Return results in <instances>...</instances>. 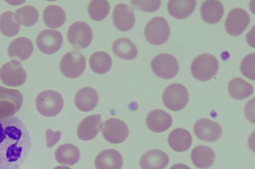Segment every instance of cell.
<instances>
[{"instance_id": "cell-1", "label": "cell", "mask_w": 255, "mask_h": 169, "mask_svg": "<svg viewBox=\"0 0 255 169\" xmlns=\"http://www.w3.org/2000/svg\"><path fill=\"white\" fill-rule=\"evenodd\" d=\"M31 139L17 117L0 119V169H18L28 156Z\"/></svg>"}, {"instance_id": "cell-2", "label": "cell", "mask_w": 255, "mask_h": 169, "mask_svg": "<svg viewBox=\"0 0 255 169\" xmlns=\"http://www.w3.org/2000/svg\"><path fill=\"white\" fill-rule=\"evenodd\" d=\"M35 103L39 113L46 117L56 116L61 112L64 105L61 95L52 90H45L39 93Z\"/></svg>"}, {"instance_id": "cell-3", "label": "cell", "mask_w": 255, "mask_h": 169, "mask_svg": "<svg viewBox=\"0 0 255 169\" xmlns=\"http://www.w3.org/2000/svg\"><path fill=\"white\" fill-rule=\"evenodd\" d=\"M219 63L216 57L210 54H203L192 61L191 71L197 80L205 81L211 79L217 72Z\"/></svg>"}, {"instance_id": "cell-4", "label": "cell", "mask_w": 255, "mask_h": 169, "mask_svg": "<svg viewBox=\"0 0 255 169\" xmlns=\"http://www.w3.org/2000/svg\"><path fill=\"white\" fill-rule=\"evenodd\" d=\"M189 94L186 88L181 84L173 83L168 86L162 94V102L168 109L178 111L187 104Z\"/></svg>"}, {"instance_id": "cell-5", "label": "cell", "mask_w": 255, "mask_h": 169, "mask_svg": "<svg viewBox=\"0 0 255 169\" xmlns=\"http://www.w3.org/2000/svg\"><path fill=\"white\" fill-rule=\"evenodd\" d=\"M170 35V28L166 20L162 17L152 18L146 24L144 36L150 44L160 45L166 42Z\"/></svg>"}, {"instance_id": "cell-6", "label": "cell", "mask_w": 255, "mask_h": 169, "mask_svg": "<svg viewBox=\"0 0 255 169\" xmlns=\"http://www.w3.org/2000/svg\"><path fill=\"white\" fill-rule=\"evenodd\" d=\"M99 129L104 138L113 144L123 142L128 137L129 130L127 125L119 118H111L99 124Z\"/></svg>"}, {"instance_id": "cell-7", "label": "cell", "mask_w": 255, "mask_h": 169, "mask_svg": "<svg viewBox=\"0 0 255 169\" xmlns=\"http://www.w3.org/2000/svg\"><path fill=\"white\" fill-rule=\"evenodd\" d=\"M86 67V59L81 52L73 51L66 53L60 63L61 73L66 77L75 78L80 76Z\"/></svg>"}, {"instance_id": "cell-8", "label": "cell", "mask_w": 255, "mask_h": 169, "mask_svg": "<svg viewBox=\"0 0 255 169\" xmlns=\"http://www.w3.org/2000/svg\"><path fill=\"white\" fill-rule=\"evenodd\" d=\"M153 72L159 77L170 79L178 73L179 64L177 59L171 55L163 53L155 56L151 62Z\"/></svg>"}, {"instance_id": "cell-9", "label": "cell", "mask_w": 255, "mask_h": 169, "mask_svg": "<svg viewBox=\"0 0 255 169\" xmlns=\"http://www.w3.org/2000/svg\"><path fill=\"white\" fill-rule=\"evenodd\" d=\"M67 38L69 42L78 49L89 46L93 39V32L90 26L84 21H76L69 27Z\"/></svg>"}, {"instance_id": "cell-10", "label": "cell", "mask_w": 255, "mask_h": 169, "mask_svg": "<svg viewBox=\"0 0 255 169\" xmlns=\"http://www.w3.org/2000/svg\"><path fill=\"white\" fill-rule=\"evenodd\" d=\"M0 78L5 85L17 87L25 83L26 73L19 61L13 59L1 66L0 69Z\"/></svg>"}, {"instance_id": "cell-11", "label": "cell", "mask_w": 255, "mask_h": 169, "mask_svg": "<svg viewBox=\"0 0 255 169\" xmlns=\"http://www.w3.org/2000/svg\"><path fill=\"white\" fill-rule=\"evenodd\" d=\"M250 16L247 12L241 8L231 10L225 22L227 32L232 36H238L243 32L250 23Z\"/></svg>"}, {"instance_id": "cell-12", "label": "cell", "mask_w": 255, "mask_h": 169, "mask_svg": "<svg viewBox=\"0 0 255 169\" xmlns=\"http://www.w3.org/2000/svg\"><path fill=\"white\" fill-rule=\"evenodd\" d=\"M63 42L61 33L57 30L46 29L37 36L36 44L39 50L46 55L57 52Z\"/></svg>"}, {"instance_id": "cell-13", "label": "cell", "mask_w": 255, "mask_h": 169, "mask_svg": "<svg viewBox=\"0 0 255 169\" xmlns=\"http://www.w3.org/2000/svg\"><path fill=\"white\" fill-rule=\"evenodd\" d=\"M194 131L199 139L208 142L217 140L222 133L221 126L218 123L207 118L196 121L194 125Z\"/></svg>"}, {"instance_id": "cell-14", "label": "cell", "mask_w": 255, "mask_h": 169, "mask_svg": "<svg viewBox=\"0 0 255 169\" xmlns=\"http://www.w3.org/2000/svg\"><path fill=\"white\" fill-rule=\"evenodd\" d=\"M113 18L115 26L121 31L129 30L135 22V16L132 8L125 3H120L115 6Z\"/></svg>"}, {"instance_id": "cell-15", "label": "cell", "mask_w": 255, "mask_h": 169, "mask_svg": "<svg viewBox=\"0 0 255 169\" xmlns=\"http://www.w3.org/2000/svg\"><path fill=\"white\" fill-rule=\"evenodd\" d=\"M172 118L170 114L160 109L148 113L146 118L148 128L152 131L159 133L168 129L172 125Z\"/></svg>"}, {"instance_id": "cell-16", "label": "cell", "mask_w": 255, "mask_h": 169, "mask_svg": "<svg viewBox=\"0 0 255 169\" xmlns=\"http://www.w3.org/2000/svg\"><path fill=\"white\" fill-rule=\"evenodd\" d=\"M123 159L121 154L114 149H106L99 153L95 160L96 169H121Z\"/></svg>"}, {"instance_id": "cell-17", "label": "cell", "mask_w": 255, "mask_h": 169, "mask_svg": "<svg viewBox=\"0 0 255 169\" xmlns=\"http://www.w3.org/2000/svg\"><path fill=\"white\" fill-rule=\"evenodd\" d=\"M99 101L97 91L91 87H85L79 89L75 96V104L81 111L87 112L93 110Z\"/></svg>"}, {"instance_id": "cell-18", "label": "cell", "mask_w": 255, "mask_h": 169, "mask_svg": "<svg viewBox=\"0 0 255 169\" xmlns=\"http://www.w3.org/2000/svg\"><path fill=\"white\" fill-rule=\"evenodd\" d=\"M101 118V114H96L88 116L82 120L77 128L78 138L84 141L94 138L99 131Z\"/></svg>"}, {"instance_id": "cell-19", "label": "cell", "mask_w": 255, "mask_h": 169, "mask_svg": "<svg viewBox=\"0 0 255 169\" xmlns=\"http://www.w3.org/2000/svg\"><path fill=\"white\" fill-rule=\"evenodd\" d=\"M169 161V157L165 152L154 149L145 152L142 156L139 165L142 169H163Z\"/></svg>"}, {"instance_id": "cell-20", "label": "cell", "mask_w": 255, "mask_h": 169, "mask_svg": "<svg viewBox=\"0 0 255 169\" xmlns=\"http://www.w3.org/2000/svg\"><path fill=\"white\" fill-rule=\"evenodd\" d=\"M33 50L31 41L26 37H21L13 40L8 48L10 57L24 60L31 55Z\"/></svg>"}, {"instance_id": "cell-21", "label": "cell", "mask_w": 255, "mask_h": 169, "mask_svg": "<svg viewBox=\"0 0 255 169\" xmlns=\"http://www.w3.org/2000/svg\"><path fill=\"white\" fill-rule=\"evenodd\" d=\"M168 142L172 149L176 152L187 150L191 146L192 138L190 133L185 129L177 128L169 134Z\"/></svg>"}, {"instance_id": "cell-22", "label": "cell", "mask_w": 255, "mask_h": 169, "mask_svg": "<svg viewBox=\"0 0 255 169\" xmlns=\"http://www.w3.org/2000/svg\"><path fill=\"white\" fill-rule=\"evenodd\" d=\"M191 158L195 167L204 169L213 165L215 159V154L212 148L206 146L199 145L193 149Z\"/></svg>"}, {"instance_id": "cell-23", "label": "cell", "mask_w": 255, "mask_h": 169, "mask_svg": "<svg viewBox=\"0 0 255 169\" xmlns=\"http://www.w3.org/2000/svg\"><path fill=\"white\" fill-rule=\"evenodd\" d=\"M224 12L223 5L220 1L216 0L205 1L200 8L202 19L210 24L218 22L222 18Z\"/></svg>"}, {"instance_id": "cell-24", "label": "cell", "mask_w": 255, "mask_h": 169, "mask_svg": "<svg viewBox=\"0 0 255 169\" xmlns=\"http://www.w3.org/2000/svg\"><path fill=\"white\" fill-rule=\"evenodd\" d=\"M80 157V150L72 144L61 145L55 152V159L61 165L73 166L79 161Z\"/></svg>"}, {"instance_id": "cell-25", "label": "cell", "mask_w": 255, "mask_h": 169, "mask_svg": "<svg viewBox=\"0 0 255 169\" xmlns=\"http://www.w3.org/2000/svg\"><path fill=\"white\" fill-rule=\"evenodd\" d=\"M195 6L194 0H170L167 4L169 14L177 19H184L189 16Z\"/></svg>"}, {"instance_id": "cell-26", "label": "cell", "mask_w": 255, "mask_h": 169, "mask_svg": "<svg viewBox=\"0 0 255 169\" xmlns=\"http://www.w3.org/2000/svg\"><path fill=\"white\" fill-rule=\"evenodd\" d=\"M43 21L49 28L55 29L62 26L66 20V13L60 6L50 5L43 11Z\"/></svg>"}, {"instance_id": "cell-27", "label": "cell", "mask_w": 255, "mask_h": 169, "mask_svg": "<svg viewBox=\"0 0 255 169\" xmlns=\"http://www.w3.org/2000/svg\"><path fill=\"white\" fill-rule=\"evenodd\" d=\"M228 89L230 95L237 100L246 99L254 91L252 85L240 77H235L230 80Z\"/></svg>"}, {"instance_id": "cell-28", "label": "cell", "mask_w": 255, "mask_h": 169, "mask_svg": "<svg viewBox=\"0 0 255 169\" xmlns=\"http://www.w3.org/2000/svg\"><path fill=\"white\" fill-rule=\"evenodd\" d=\"M112 48L115 55L123 59H133L137 55L136 47L128 38H122L116 40Z\"/></svg>"}, {"instance_id": "cell-29", "label": "cell", "mask_w": 255, "mask_h": 169, "mask_svg": "<svg viewBox=\"0 0 255 169\" xmlns=\"http://www.w3.org/2000/svg\"><path fill=\"white\" fill-rule=\"evenodd\" d=\"M89 64L94 72L102 74L110 70L112 60L109 54L103 51H98L92 55L89 59Z\"/></svg>"}, {"instance_id": "cell-30", "label": "cell", "mask_w": 255, "mask_h": 169, "mask_svg": "<svg viewBox=\"0 0 255 169\" xmlns=\"http://www.w3.org/2000/svg\"><path fill=\"white\" fill-rule=\"evenodd\" d=\"M38 16V11L34 7L25 5L16 10L14 19L19 24L24 26H31L35 24Z\"/></svg>"}, {"instance_id": "cell-31", "label": "cell", "mask_w": 255, "mask_h": 169, "mask_svg": "<svg viewBox=\"0 0 255 169\" xmlns=\"http://www.w3.org/2000/svg\"><path fill=\"white\" fill-rule=\"evenodd\" d=\"M110 11V4L107 0H93L90 1L88 7V12L90 17L95 21L104 19Z\"/></svg>"}, {"instance_id": "cell-32", "label": "cell", "mask_w": 255, "mask_h": 169, "mask_svg": "<svg viewBox=\"0 0 255 169\" xmlns=\"http://www.w3.org/2000/svg\"><path fill=\"white\" fill-rule=\"evenodd\" d=\"M13 15L11 11H5L0 17V30L7 37L16 35L20 29L19 25L14 21Z\"/></svg>"}, {"instance_id": "cell-33", "label": "cell", "mask_w": 255, "mask_h": 169, "mask_svg": "<svg viewBox=\"0 0 255 169\" xmlns=\"http://www.w3.org/2000/svg\"><path fill=\"white\" fill-rule=\"evenodd\" d=\"M5 100L12 102L17 112L21 108L23 103V96L17 89H12L0 86V100Z\"/></svg>"}, {"instance_id": "cell-34", "label": "cell", "mask_w": 255, "mask_h": 169, "mask_svg": "<svg viewBox=\"0 0 255 169\" xmlns=\"http://www.w3.org/2000/svg\"><path fill=\"white\" fill-rule=\"evenodd\" d=\"M241 71L246 77L255 80V54H250L243 58L241 63Z\"/></svg>"}, {"instance_id": "cell-35", "label": "cell", "mask_w": 255, "mask_h": 169, "mask_svg": "<svg viewBox=\"0 0 255 169\" xmlns=\"http://www.w3.org/2000/svg\"><path fill=\"white\" fill-rule=\"evenodd\" d=\"M131 4L135 9L151 12L158 9L161 4V1L159 0H132Z\"/></svg>"}, {"instance_id": "cell-36", "label": "cell", "mask_w": 255, "mask_h": 169, "mask_svg": "<svg viewBox=\"0 0 255 169\" xmlns=\"http://www.w3.org/2000/svg\"><path fill=\"white\" fill-rule=\"evenodd\" d=\"M17 112L15 105L5 100H0V119L13 116Z\"/></svg>"}, {"instance_id": "cell-37", "label": "cell", "mask_w": 255, "mask_h": 169, "mask_svg": "<svg viewBox=\"0 0 255 169\" xmlns=\"http://www.w3.org/2000/svg\"><path fill=\"white\" fill-rule=\"evenodd\" d=\"M60 136V131H53L51 129H47L46 131L47 147L48 148H50L54 146L59 141Z\"/></svg>"}, {"instance_id": "cell-38", "label": "cell", "mask_w": 255, "mask_h": 169, "mask_svg": "<svg viewBox=\"0 0 255 169\" xmlns=\"http://www.w3.org/2000/svg\"><path fill=\"white\" fill-rule=\"evenodd\" d=\"M170 169H191L189 167L183 164H176L173 165Z\"/></svg>"}, {"instance_id": "cell-39", "label": "cell", "mask_w": 255, "mask_h": 169, "mask_svg": "<svg viewBox=\"0 0 255 169\" xmlns=\"http://www.w3.org/2000/svg\"><path fill=\"white\" fill-rule=\"evenodd\" d=\"M53 169H72L69 167L64 166H58L56 167Z\"/></svg>"}]
</instances>
